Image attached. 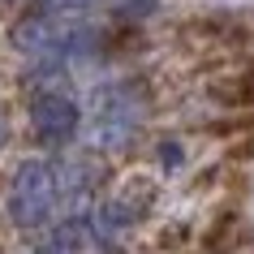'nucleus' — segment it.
<instances>
[{
    "label": "nucleus",
    "instance_id": "3",
    "mask_svg": "<svg viewBox=\"0 0 254 254\" xmlns=\"http://www.w3.org/2000/svg\"><path fill=\"white\" fill-rule=\"evenodd\" d=\"M48 9H82V4H95V0H43Z\"/></svg>",
    "mask_w": 254,
    "mask_h": 254
},
{
    "label": "nucleus",
    "instance_id": "2",
    "mask_svg": "<svg viewBox=\"0 0 254 254\" xmlns=\"http://www.w3.org/2000/svg\"><path fill=\"white\" fill-rule=\"evenodd\" d=\"M30 125L48 147H61L65 138H73L78 129V104L69 95H39L30 108Z\"/></svg>",
    "mask_w": 254,
    "mask_h": 254
},
{
    "label": "nucleus",
    "instance_id": "1",
    "mask_svg": "<svg viewBox=\"0 0 254 254\" xmlns=\"http://www.w3.org/2000/svg\"><path fill=\"white\" fill-rule=\"evenodd\" d=\"M9 211L17 224H39L52 211V177L43 164H22L13 177V194H9Z\"/></svg>",
    "mask_w": 254,
    "mask_h": 254
}]
</instances>
